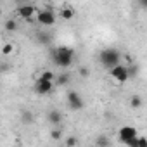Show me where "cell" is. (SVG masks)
Wrapping results in <instances>:
<instances>
[{"instance_id": "obj_22", "label": "cell", "mask_w": 147, "mask_h": 147, "mask_svg": "<svg viewBox=\"0 0 147 147\" xmlns=\"http://www.w3.org/2000/svg\"><path fill=\"white\" fill-rule=\"evenodd\" d=\"M126 145H128V147H138V140H137V137H135V138H131V140H128V142H126Z\"/></svg>"}, {"instance_id": "obj_13", "label": "cell", "mask_w": 147, "mask_h": 147, "mask_svg": "<svg viewBox=\"0 0 147 147\" xmlns=\"http://www.w3.org/2000/svg\"><path fill=\"white\" fill-rule=\"evenodd\" d=\"M67 82H69V75H67V73H64V75H59V76L54 80L55 85H66Z\"/></svg>"}, {"instance_id": "obj_20", "label": "cell", "mask_w": 147, "mask_h": 147, "mask_svg": "<svg viewBox=\"0 0 147 147\" xmlns=\"http://www.w3.org/2000/svg\"><path fill=\"white\" fill-rule=\"evenodd\" d=\"M61 137H62V131H61V130H52V131H50V138L59 140Z\"/></svg>"}, {"instance_id": "obj_19", "label": "cell", "mask_w": 147, "mask_h": 147, "mask_svg": "<svg viewBox=\"0 0 147 147\" xmlns=\"http://www.w3.org/2000/svg\"><path fill=\"white\" fill-rule=\"evenodd\" d=\"M130 104H131V107H140V106H142V99H140L138 95H135V97L131 99Z\"/></svg>"}, {"instance_id": "obj_18", "label": "cell", "mask_w": 147, "mask_h": 147, "mask_svg": "<svg viewBox=\"0 0 147 147\" xmlns=\"http://www.w3.org/2000/svg\"><path fill=\"white\" fill-rule=\"evenodd\" d=\"M76 144H78V138H76V137H67V138H66V145H67V147H75Z\"/></svg>"}, {"instance_id": "obj_2", "label": "cell", "mask_w": 147, "mask_h": 147, "mask_svg": "<svg viewBox=\"0 0 147 147\" xmlns=\"http://www.w3.org/2000/svg\"><path fill=\"white\" fill-rule=\"evenodd\" d=\"M100 62H102V66L104 67H107V69H113V67H116L118 64H119V59H121V54L116 50V49H104L102 52H100Z\"/></svg>"}, {"instance_id": "obj_12", "label": "cell", "mask_w": 147, "mask_h": 147, "mask_svg": "<svg viewBox=\"0 0 147 147\" xmlns=\"http://www.w3.org/2000/svg\"><path fill=\"white\" fill-rule=\"evenodd\" d=\"M61 16H62L64 19H71L73 16H75V11H73L71 7H67V5H66V7H62V9H61Z\"/></svg>"}, {"instance_id": "obj_7", "label": "cell", "mask_w": 147, "mask_h": 147, "mask_svg": "<svg viewBox=\"0 0 147 147\" xmlns=\"http://www.w3.org/2000/svg\"><path fill=\"white\" fill-rule=\"evenodd\" d=\"M111 75H113V78H114L116 82H119V83H125V82L128 80L126 66H121V64H118L116 67H113V69H111Z\"/></svg>"}, {"instance_id": "obj_16", "label": "cell", "mask_w": 147, "mask_h": 147, "mask_svg": "<svg viewBox=\"0 0 147 147\" xmlns=\"http://www.w3.org/2000/svg\"><path fill=\"white\" fill-rule=\"evenodd\" d=\"M12 50H14V47H12L11 43H4V47H2V54H4V55H11Z\"/></svg>"}, {"instance_id": "obj_4", "label": "cell", "mask_w": 147, "mask_h": 147, "mask_svg": "<svg viewBox=\"0 0 147 147\" xmlns=\"http://www.w3.org/2000/svg\"><path fill=\"white\" fill-rule=\"evenodd\" d=\"M67 104H69V107L73 109V111H80V109H83V99H82V95L78 94V92H69L67 94Z\"/></svg>"}, {"instance_id": "obj_14", "label": "cell", "mask_w": 147, "mask_h": 147, "mask_svg": "<svg viewBox=\"0 0 147 147\" xmlns=\"http://www.w3.org/2000/svg\"><path fill=\"white\" fill-rule=\"evenodd\" d=\"M5 30H7V31H16V30H18V23H16L14 19H9V21L5 23Z\"/></svg>"}, {"instance_id": "obj_21", "label": "cell", "mask_w": 147, "mask_h": 147, "mask_svg": "<svg viewBox=\"0 0 147 147\" xmlns=\"http://www.w3.org/2000/svg\"><path fill=\"white\" fill-rule=\"evenodd\" d=\"M138 140V147H147V138L145 137H137Z\"/></svg>"}, {"instance_id": "obj_11", "label": "cell", "mask_w": 147, "mask_h": 147, "mask_svg": "<svg viewBox=\"0 0 147 147\" xmlns=\"http://www.w3.org/2000/svg\"><path fill=\"white\" fill-rule=\"evenodd\" d=\"M40 80H43V82H50V83H54V80H55V75L52 71H42V75L38 76Z\"/></svg>"}, {"instance_id": "obj_6", "label": "cell", "mask_w": 147, "mask_h": 147, "mask_svg": "<svg viewBox=\"0 0 147 147\" xmlns=\"http://www.w3.org/2000/svg\"><path fill=\"white\" fill-rule=\"evenodd\" d=\"M52 88H54V83L43 82V80L36 78V82H35V92H36L38 95H47V94L52 92Z\"/></svg>"}, {"instance_id": "obj_3", "label": "cell", "mask_w": 147, "mask_h": 147, "mask_svg": "<svg viewBox=\"0 0 147 147\" xmlns=\"http://www.w3.org/2000/svg\"><path fill=\"white\" fill-rule=\"evenodd\" d=\"M36 21L42 26H52L55 23V14L52 12V9H45V11H38L36 12Z\"/></svg>"}, {"instance_id": "obj_8", "label": "cell", "mask_w": 147, "mask_h": 147, "mask_svg": "<svg viewBox=\"0 0 147 147\" xmlns=\"http://www.w3.org/2000/svg\"><path fill=\"white\" fill-rule=\"evenodd\" d=\"M18 12H19V16H21V18L30 19V18H31L33 14H36L38 11L35 9V5H31V4H24V5H21V7H19V11H18Z\"/></svg>"}, {"instance_id": "obj_15", "label": "cell", "mask_w": 147, "mask_h": 147, "mask_svg": "<svg viewBox=\"0 0 147 147\" xmlns=\"http://www.w3.org/2000/svg\"><path fill=\"white\" fill-rule=\"evenodd\" d=\"M36 38H38L40 43H47V42H50V35H47V33H38Z\"/></svg>"}, {"instance_id": "obj_10", "label": "cell", "mask_w": 147, "mask_h": 147, "mask_svg": "<svg viewBox=\"0 0 147 147\" xmlns=\"http://www.w3.org/2000/svg\"><path fill=\"white\" fill-rule=\"evenodd\" d=\"M21 121H23L24 125H31V123H33V113L24 109V111L21 113Z\"/></svg>"}, {"instance_id": "obj_5", "label": "cell", "mask_w": 147, "mask_h": 147, "mask_svg": "<svg viewBox=\"0 0 147 147\" xmlns=\"http://www.w3.org/2000/svg\"><path fill=\"white\" fill-rule=\"evenodd\" d=\"M118 137H119V140H121L123 144H126L128 140H131V138H135V137H138V135H137V130H135L133 126H121L119 131H118Z\"/></svg>"}, {"instance_id": "obj_23", "label": "cell", "mask_w": 147, "mask_h": 147, "mask_svg": "<svg viewBox=\"0 0 147 147\" xmlns=\"http://www.w3.org/2000/svg\"><path fill=\"white\" fill-rule=\"evenodd\" d=\"M80 75H82V76H88V67H85V66L80 67Z\"/></svg>"}, {"instance_id": "obj_1", "label": "cell", "mask_w": 147, "mask_h": 147, "mask_svg": "<svg viewBox=\"0 0 147 147\" xmlns=\"http://www.w3.org/2000/svg\"><path fill=\"white\" fill-rule=\"evenodd\" d=\"M73 57H75V50L69 49V47H64V45L57 47V49L52 52L54 62H55L59 67H64V69L73 64Z\"/></svg>"}, {"instance_id": "obj_9", "label": "cell", "mask_w": 147, "mask_h": 147, "mask_svg": "<svg viewBox=\"0 0 147 147\" xmlns=\"http://www.w3.org/2000/svg\"><path fill=\"white\" fill-rule=\"evenodd\" d=\"M61 119H62V116H61V113H59V111L52 109V111L49 113V121H50V125H59V123H61Z\"/></svg>"}, {"instance_id": "obj_17", "label": "cell", "mask_w": 147, "mask_h": 147, "mask_svg": "<svg viewBox=\"0 0 147 147\" xmlns=\"http://www.w3.org/2000/svg\"><path fill=\"white\" fill-rule=\"evenodd\" d=\"M97 145H99V147H109V140H107V137H104V135L99 137V138H97Z\"/></svg>"}]
</instances>
